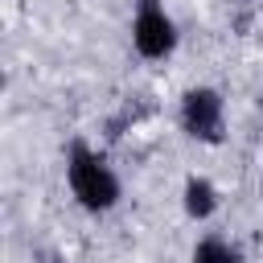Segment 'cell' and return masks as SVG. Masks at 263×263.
<instances>
[{"mask_svg": "<svg viewBox=\"0 0 263 263\" xmlns=\"http://www.w3.org/2000/svg\"><path fill=\"white\" fill-rule=\"evenodd\" d=\"M132 49L144 62H164L177 49V25L160 0H140L132 12Z\"/></svg>", "mask_w": 263, "mask_h": 263, "instance_id": "obj_3", "label": "cell"}, {"mask_svg": "<svg viewBox=\"0 0 263 263\" xmlns=\"http://www.w3.org/2000/svg\"><path fill=\"white\" fill-rule=\"evenodd\" d=\"M66 185H70V197L86 214H107L123 197V185H119L115 168L86 140H70V148H66Z\"/></svg>", "mask_w": 263, "mask_h": 263, "instance_id": "obj_1", "label": "cell"}, {"mask_svg": "<svg viewBox=\"0 0 263 263\" xmlns=\"http://www.w3.org/2000/svg\"><path fill=\"white\" fill-rule=\"evenodd\" d=\"M181 205H185V214H189L193 222H210V218L218 214V205H222V193H218V185H214L210 177L189 173L185 185H181Z\"/></svg>", "mask_w": 263, "mask_h": 263, "instance_id": "obj_4", "label": "cell"}, {"mask_svg": "<svg viewBox=\"0 0 263 263\" xmlns=\"http://www.w3.org/2000/svg\"><path fill=\"white\" fill-rule=\"evenodd\" d=\"M189 263H242V251L230 238H222V234H205V238L193 242Z\"/></svg>", "mask_w": 263, "mask_h": 263, "instance_id": "obj_5", "label": "cell"}, {"mask_svg": "<svg viewBox=\"0 0 263 263\" xmlns=\"http://www.w3.org/2000/svg\"><path fill=\"white\" fill-rule=\"evenodd\" d=\"M177 123L189 140L218 148L226 140V99L218 86H189L177 107Z\"/></svg>", "mask_w": 263, "mask_h": 263, "instance_id": "obj_2", "label": "cell"}]
</instances>
